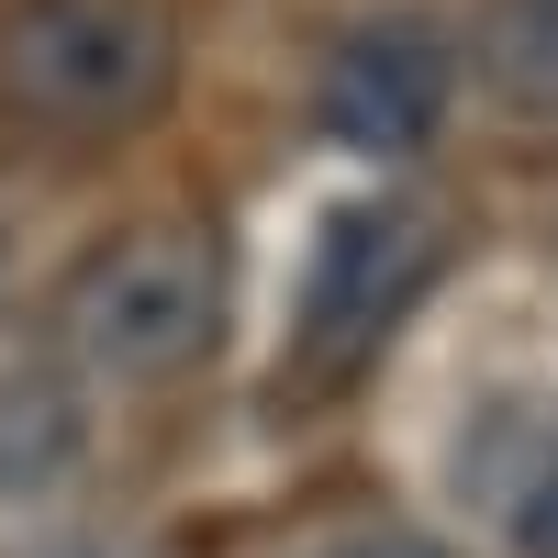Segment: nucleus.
Here are the masks:
<instances>
[{
    "instance_id": "nucleus-5",
    "label": "nucleus",
    "mask_w": 558,
    "mask_h": 558,
    "mask_svg": "<svg viewBox=\"0 0 558 558\" xmlns=\"http://www.w3.org/2000/svg\"><path fill=\"white\" fill-rule=\"evenodd\" d=\"M470 78L514 134H558V0H481Z\"/></svg>"
},
{
    "instance_id": "nucleus-3",
    "label": "nucleus",
    "mask_w": 558,
    "mask_h": 558,
    "mask_svg": "<svg viewBox=\"0 0 558 558\" xmlns=\"http://www.w3.org/2000/svg\"><path fill=\"white\" fill-rule=\"evenodd\" d=\"M436 257H447V235H436L425 202L368 191V202H336V213H324V235H313V257H302L291 347H279V402L347 391L357 368L391 347V324L425 302Z\"/></svg>"
},
{
    "instance_id": "nucleus-7",
    "label": "nucleus",
    "mask_w": 558,
    "mask_h": 558,
    "mask_svg": "<svg viewBox=\"0 0 558 558\" xmlns=\"http://www.w3.org/2000/svg\"><path fill=\"white\" fill-rule=\"evenodd\" d=\"M324 558H447L436 536H402V525H368V536H336Z\"/></svg>"
},
{
    "instance_id": "nucleus-4",
    "label": "nucleus",
    "mask_w": 558,
    "mask_h": 558,
    "mask_svg": "<svg viewBox=\"0 0 558 558\" xmlns=\"http://www.w3.org/2000/svg\"><path fill=\"white\" fill-rule=\"evenodd\" d=\"M447 89H458V45L425 12H368L324 45V78H313V123L336 134L347 157L391 168V157H425L436 123H447Z\"/></svg>"
},
{
    "instance_id": "nucleus-6",
    "label": "nucleus",
    "mask_w": 558,
    "mask_h": 558,
    "mask_svg": "<svg viewBox=\"0 0 558 558\" xmlns=\"http://www.w3.org/2000/svg\"><path fill=\"white\" fill-rule=\"evenodd\" d=\"M525 558H558V447H547V470L525 492Z\"/></svg>"
},
{
    "instance_id": "nucleus-2",
    "label": "nucleus",
    "mask_w": 558,
    "mask_h": 558,
    "mask_svg": "<svg viewBox=\"0 0 558 558\" xmlns=\"http://www.w3.org/2000/svg\"><path fill=\"white\" fill-rule=\"evenodd\" d=\"M179 78L157 0H0V123L45 146H112Z\"/></svg>"
},
{
    "instance_id": "nucleus-1",
    "label": "nucleus",
    "mask_w": 558,
    "mask_h": 558,
    "mask_svg": "<svg viewBox=\"0 0 558 558\" xmlns=\"http://www.w3.org/2000/svg\"><path fill=\"white\" fill-rule=\"evenodd\" d=\"M223 302L235 268L213 223H134L57 279V347L112 391H168L223 347Z\"/></svg>"
}]
</instances>
